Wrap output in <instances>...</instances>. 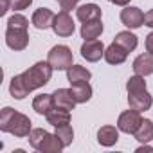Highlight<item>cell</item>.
Segmentation results:
<instances>
[{
  "label": "cell",
  "instance_id": "4",
  "mask_svg": "<svg viewBox=\"0 0 153 153\" xmlns=\"http://www.w3.org/2000/svg\"><path fill=\"white\" fill-rule=\"evenodd\" d=\"M140 123H142L140 112L130 108V110H126V112H123V114L119 115V119H117V128H119V131H123V133H135V131L139 130Z\"/></svg>",
  "mask_w": 153,
  "mask_h": 153
},
{
  "label": "cell",
  "instance_id": "7",
  "mask_svg": "<svg viewBox=\"0 0 153 153\" xmlns=\"http://www.w3.org/2000/svg\"><path fill=\"white\" fill-rule=\"evenodd\" d=\"M81 56L87 59V61H99L101 58H105V45L103 42H99L97 38L96 40H85L83 45H81Z\"/></svg>",
  "mask_w": 153,
  "mask_h": 153
},
{
  "label": "cell",
  "instance_id": "6",
  "mask_svg": "<svg viewBox=\"0 0 153 153\" xmlns=\"http://www.w3.org/2000/svg\"><path fill=\"white\" fill-rule=\"evenodd\" d=\"M52 31H54L58 36H61V38H68V36L74 34L76 24H74L72 16L68 15V11H61V13L56 15L54 24H52Z\"/></svg>",
  "mask_w": 153,
  "mask_h": 153
},
{
  "label": "cell",
  "instance_id": "25",
  "mask_svg": "<svg viewBox=\"0 0 153 153\" xmlns=\"http://www.w3.org/2000/svg\"><path fill=\"white\" fill-rule=\"evenodd\" d=\"M126 90L128 94H137V92H142L146 90V81H144V76H131V78L126 81Z\"/></svg>",
  "mask_w": 153,
  "mask_h": 153
},
{
  "label": "cell",
  "instance_id": "18",
  "mask_svg": "<svg viewBox=\"0 0 153 153\" xmlns=\"http://www.w3.org/2000/svg\"><path fill=\"white\" fill-rule=\"evenodd\" d=\"M45 117H47L49 124H52L54 128H58V126H63V124L70 123V110H63V108H56L54 106Z\"/></svg>",
  "mask_w": 153,
  "mask_h": 153
},
{
  "label": "cell",
  "instance_id": "32",
  "mask_svg": "<svg viewBox=\"0 0 153 153\" xmlns=\"http://www.w3.org/2000/svg\"><path fill=\"white\" fill-rule=\"evenodd\" d=\"M144 25H148V27L153 29V9H149V11L144 15Z\"/></svg>",
  "mask_w": 153,
  "mask_h": 153
},
{
  "label": "cell",
  "instance_id": "22",
  "mask_svg": "<svg viewBox=\"0 0 153 153\" xmlns=\"http://www.w3.org/2000/svg\"><path fill=\"white\" fill-rule=\"evenodd\" d=\"M9 92H11V96H13L15 99H24L25 96H29V88L25 87V81H24V78H22V74L15 76V78L11 79V83H9Z\"/></svg>",
  "mask_w": 153,
  "mask_h": 153
},
{
  "label": "cell",
  "instance_id": "3",
  "mask_svg": "<svg viewBox=\"0 0 153 153\" xmlns=\"http://www.w3.org/2000/svg\"><path fill=\"white\" fill-rule=\"evenodd\" d=\"M47 61L54 70H68L72 67L74 56L67 45H54L47 54Z\"/></svg>",
  "mask_w": 153,
  "mask_h": 153
},
{
  "label": "cell",
  "instance_id": "14",
  "mask_svg": "<svg viewBox=\"0 0 153 153\" xmlns=\"http://www.w3.org/2000/svg\"><path fill=\"white\" fill-rule=\"evenodd\" d=\"M52 96H54V105H56V108L74 110V106L78 105V103H76V99L72 97L70 88H58Z\"/></svg>",
  "mask_w": 153,
  "mask_h": 153
},
{
  "label": "cell",
  "instance_id": "31",
  "mask_svg": "<svg viewBox=\"0 0 153 153\" xmlns=\"http://www.w3.org/2000/svg\"><path fill=\"white\" fill-rule=\"evenodd\" d=\"M11 9V0H0V15H6Z\"/></svg>",
  "mask_w": 153,
  "mask_h": 153
},
{
  "label": "cell",
  "instance_id": "15",
  "mask_svg": "<svg viewBox=\"0 0 153 153\" xmlns=\"http://www.w3.org/2000/svg\"><path fill=\"white\" fill-rule=\"evenodd\" d=\"M133 72L139 76H149L153 74V54L146 52L133 59Z\"/></svg>",
  "mask_w": 153,
  "mask_h": 153
},
{
  "label": "cell",
  "instance_id": "19",
  "mask_svg": "<svg viewBox=\"0 0 153 153\" xmlns=\"http://www.w3.org/2000/svg\"><path fill=\"white\" fill-rule=\"evenodd\" d=\"M70 92H72V97L76 99V103H79V105H81V103L90 101V97H92V87H90V83H88V81L72 85Z\"/></svg>",
  "mask_w": 153,
  "mask_h": 153
},
{
  "label": "cell",
  "instance_id": "8",
  "mask_svg": "<svg viewBox=\"0 0 153 153\" xmlns=\"http://www.w3.org/2000/svg\"><path fill=\"white\" fill-rule=\"evenodd\" d=\"M121 22L130 27V29H139L144 25V13L139 9V7H133V6H126L123 11H121Z\"/></svg>",
  "mask_w": 153,
  "mask_h": 153
},
{
  "label": "cell",
  "instance_id": "11",
  "mask_svg": "<svg viewBox=\"0 0 153 153\" xmlns=\"http://www.w3.org/2000/svg\"><path fill=\"white\" fill-rule=\"evenodd\" d=\"M126 58H128V51L124 47H121L119 43H115V42H112L105 49V59L110 65H121V63L126 61Z\"/></svg>",
  "mask_w": 153,
  "mask_h": 153
},
{
  "label": "cell",
  "instance_id": "10",
  "mask_svg": "<svg viewBox=\"0 0 153 153\" xmlns=\"http://www.w3.org/2000/svg\"><path fill=\"white\" fill-rule=\"evenodd\" d=\"M128 105L130 108L133 110H139V112H146L151 108L153 105V97L148 90H142V92H137V94H128Z\"/></svg>",
  "mask_w": 153,
  "mask_h": 153
},
{
  "label": "cell",
  "instance_id": "17",
  "mask_svg": "<svg viewBox=\"0 0 153 153\" xmlns=\"http://www.w3.org/2000/svg\"><path fill=\"white\" fill-rule=\"evenodd\" d=\"M54 96L52 94H40L33 99V110L40 115H47L54 108Z\"/></svg>",
  "mask_w": 153,
  "mask_h": 153
},
{
  "label": "cell",
  "instance_id": "29",
  "mask_svg": "<svg viewBox=\"0 0 153 153\" xmlns=\"http://www.w3.org/2000/svg\"><path fill=\"white\" fill-rule=\"evenodd\" d=\"M33 4V0H11V9L15 11H24Z\"/></svg>",
  "mask_w": 153,
  "mask_h": 153
},
{
  "label": "cell",
  "instance_id": "12",
  "mask_svg": "<svg viewBox=\"0 0 153 153\" xmlns=\"http://www.w3.org/2000/svg\"><path fill=\"white\" fill-rule=\"evenodd\" d=\"M76 16L83 24L92 20H101V7L97 4H83L76 9Z\"/></svg>",
  "mask_w": 153,
  "mask_h": 153
},
{
  "label": "cell",
  "instance_id": "33",
  "mask_svg": "<svg viewBox=\"0 0 153 153\" xmlns=\"http://www.w3.org/2000/svg\"><path fill=\"white\" fill-rule=\"evenodd\" d=\"M146 51H148L149 54H153V31L146 36Z\"/></svg>",
  "mask_w": 153,
  "mask_h": 153
},
{
  "label": "cell",
  "instance_id": "34",
  "mask_svg": "<svg viewBox=\"0 0 153 153\" xmlns=\"http://www.w3.org/2000/svg\"><path fill=\"white\" fill-rule=\"evenodd\" d=\"M110 2L115 4V6H124V7H126V6L130 4V0H110Z\"/></svg>",
  "mask_w": 153,
  "mask_h": 153
},
{
  "label": "cell",
  "instance_id": "26",
  "mask_svg": "<svg viewBox=\"0 0 153 153\" xmlns=\"http://www.w3.org/2000/svg\"><path fill=\"white\" fill-rule=\"evenodd\" d=\"M56 135L61 139V142H63L65 148L70 146L72 140H74V130H72L70 123H68V124H63V126H58V128H56Z\"/></svg>",
  "mask_w": 153,
  "mask_h": 153
},
{
  "label": "cell",
  "instance_id": "23",
  "mask_svg": "<svg viewBox=\"0 0 153 153\" xmlns=\"http://www.w3.org/2000/svg\"><path fill=\"white\" fill-rule=\"evenodd\" d=\"M133 135H135V139H137L139 142H142V144L151 142V140H153V121H149V119H142L139 130H137Z\"/></svg>",
  "mask_w": 153,
  "mask_h": 153
},
{
  "label": "cell",
  "instance_id": "35",
  "mask_svg": "<svg viewBox=\"0 0 153 153\" xmlns=\"http://www.w3.org/2000/svg\"><path fill=\"white\" fill-rule=\"evenodd\" d=\"M149 149H153V148H149V146H140V148H137V153H142V151H149Z\"/></svg>",
  "mask_w": 153,
  "mask_h": 153
},
{
  "label": "cell",
  "instance_id": "21",
  "mask_svg": "<svg viewBox=\"0 0 153 153\" xmlns=\"http://www.w3.org/2000/svg\"><path fill=\"white\" fill-rule=\"evenodd\" d=\"M65 146H63V142H61V139L54 133H49L47 137H45V140L42 142V146L38 148V151H42V153H59L61 149H63Z\"/></svg>",
  "mask_w": 153,
  "mask_h": 153
},
{
  "label": "cell",
  "instance_id": "1",
  "mask_svg": "<svg viewBox=\"0 0 153 153\" xmlns=\"http://www.w3.org/2000/svg\"><path fill=\"white\" fill-rule=\"evenodd\" d=\"M31 119L16 110H13L11 106H6L2 112H0V130L7 131L15 137H29L31 133Z\"/></svg>",
  "mask_w": 153,
  "mask_h": 153
},
{
  "label": "cell",
  "instance_id": "2",
  "mask_svg": "<svg viewBox=\"0 0 153 153\" xmlns=\"http://www.w3.org/2000/svg\"><path fill=\"white\" fill-rule=\"evenodd\" d=\"M52 67L49 61H38L33 67H29L25 72H22V78L25 81V87L29 88V92L42 88L43 85H47L52 78Z\"/></svg>",
  "mask_w": 153,
  "mask_h": 153
},
{
  "label": "cell",
  "instance_id": "20",
  "mask_svg": "<svg viewBox=\"0 0 153 153\" xmlns=\"http://www.w3.org/2000/svg\"><path fill=\"white\" fill-rule=\"evenodd\" d=\"M101 33H103V22L101 20L85 22L81 25V38L83 40H96L101 36Z\"/></svg>",
  "mask_w": 153,
  "mask_h": 153
},
{
  "label": "cell",
  "instance_id": "24",
  "mask_svg": "<svg viewBox=\"0 0 153 153\" xmlns=\"http://www.w3.org/2000/svg\"><path fill=\"white\" fill-rule=\"evenodd\" d=\"M114 42L119 43L121 47H124L128 52L135 51V49H137V43H139L137 36H135L133 33H130V31H121V33H117V36H115Z\"/></svg>",
  "mask_w": 153,
  "mask_h": 153
},
{
  "label": "cell",
  "instance_id": "13",
  "mask_svg": "<svg viewBox=\"0 0 153 153\" xmlns=\"http://www.w3.org/2000/svg\"><path fill=\"white\" fill-rule=\"evenodd\" d=\"M117 140H119V128L106 124V126H101V128L97 130V142H99L101 146L110 148V146H114Z\"/></svg>",
  "mask_w": 153,
  "mask_h": 153
},
{
  "label": "cell",
  "instance_id": "27",
  "mask_svg": "<svg viewBox=\"0 0 153 153\" xmlns=\"http://www.w3.org/2000/svg\"><path fill=\"white\" fill-rule=\"evenodd\" d=\"M47 135H49L47 130H43V128H34V130H31V133H29V144H31L34 149H38V148L42 146V142L45 140Z\"/></svg>",
  "mask_w": 153,
  "mask_h": 153
},
{
  "label": "cell",
  "instance_id": "9",
  "mask_svg": "<svg viewBox=\"0 0 153 153\" xmlns=\"http://www.w3.org/2000/svg\"><path fill=\"white\" fill-rule=\"evenodd\" d=\"M54 18H56V15H54L51 9H47V7H40V9H36V11L33 13V18H31V22H33V25H34L36 29H40V31H45V29L52 27V24H54Z\"/></svg>",
  "mask_w": 153,
  "mask_h": 153
},
{
  "label": "cell",
  "instance_id": "5",
  "mask_svg": "<svg viewBox=\"0 0 153 153\" xmlns=\"http://www.w3.org/2000/svg\"><path fill=\"white\" fill-rule=\"evenodd\" d=\"M6 43L13 51H24L29 45V33H27V29L7 27L6 29Z\"/></svg>",
  "mask_w": 153,
  "mask_h": 153
},
{
  "label": "cell",
  "instance_id": "28",
  "mask_svg": "<svg viewBox=\"0 0 153 153\" xmlns=\"http://www.w3.org/2000/svg\"><path fill=\"white\" fill-rule=\"evenodd\" d=\"M7 27H16V29H27L29 27V20L24 15H13L7 20Z\"/></svg>",
  "mask_w": 153,
  "mask_h": 153
},
{
  "label": "cell",
  "instance_id": "30",
  "mask_svg": "<svg viewBox=\"0 0 153 153\" xmlns=\"http://www.w3.org/2000/svg\"><path fill=\"white\" fill-rule=\"evenodd\" d=\"M78 2H79V0H58L61 11H72V9H76Z\"/></svg>",
  "mask_w": 153,
  "mask_h": 153
},
{
  "label": "cell",
  "instance_id": "16",
  "mask_svg": "<svg viewBox=\"0 0 153 153\" xmlns=\"http://www.w3.org/2000/svg\"><path fill=\"white\" fill-rule=\"evenodd\" d=\"M92 78V72L81 65H72L68 70H67V79L70 85H76V83H85V81H90Z\"/></svg>",
  "mask_w": 153,
  "mask_h": 153
}]
</instances>
